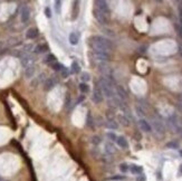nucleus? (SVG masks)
I'll return each mask as SVG.
<instances>
[{"mask_svg": "<svg viewBox=\"0 0 182 181\" xmlns=\"http://www.w3.org/2000/svg\"><path fill=\"white\" fill-rule=\"evenodd\" d=\"M167 148H170V149H178L179 148V143L177 141H171V142L167 143Z\"/></svg>", "mask_w": 182, "mask_h": 181, "instance_id": "nucleus-28", "label": "nucleus"}, {"mask_svg": "<svg viewBox=\"0 0 182 181\" xmlns=\"http://www.w3.org/2000/svg\"><path fill=\"white\" fill-rule=\"evenodd\" d=\"M175 132H177V133H178V134H179V135L182 138V128L181 126H178V129L175 130Z\"/></svg>", "mask_w": 182, "mask_h": 181, "instance_id": "nucleus-40", "label": "nucleus"}, {"mask_svg": "<svg viewBox=\"0 0 182 181\" xmlns=\"http://www.w3.org/2000/svg\"><path fill=\"white\" fill-rule=\"evenodd\" d=\"M45 15H46L47 18H50V17H52V11H50V8H49V7H46V8H45Z\"/></svg>", "mask_w": 182, "mask_h": 181, "instance_id": "nucleus-35", "label": "nucleus"}, {"mask_svg": "<svg viewBox=\"0 0 182 181\" xmlns=\"http://www.w3.org/2000/svg\"><path fill=\"white\" fill-rule=\"evenodd\" d=\"M60 5H62V2H60V1H58V0H57V1L55 2V8H56V11H57V13H59V9H60Z\"/></svg>", "mask_w": 182, "mask_h": 181, "instance_id": "nucleus-37", "label": "nucleus"}, {"mask_svg": "<svg viewBox=\"0 0 182 181\" xmlns=\"http://www.w3.org/2000/svg\"><path fill=\"white\" fill-rule=\"evenodd\" d=\"M136 111H137V114H139V116H143L144 115V111L141 108V107H136Z\"/></svg>", "mask_w": 182, "mask_h": 181, "instance_id": "nucleus-38", "label": "nucleus"}, {"mask_svg": "<svg viewBox=\"0 0 182 181\" xmlns=\"http://www.w3.org/2000/svg\"><path fill=\"white\" fill-rule=\"evenodd\" d=\"M80 72V66L77 64V62H73L72 64V73L73 74H77Z\"/></svg>", "mask_w": 182, "mask_h": 181, "instance_id": "nucleus-24", "label": "nucleus"}, {"mask_svg": "<svg viewBox=\"0 0 182 181\" xmlns=\"http://www.w3.org/2000/svg\"><path fill=\"white\" fill-rule=\"evenodd\" d=\"M0 181H2V179H1V178H0Z\"/></svg>", "mask_w": 182, "mask_h": 181, "instance_id": "nucleus-45", "label": "nucleus"}, {"mask_svg": "<svg viewBox=\"0 0 182 181\" xmlns=\"http://www.w3.org/2000/svg\"><path fill=\"white\" fill-rule=\"evenodd\" d=\"M69 43H70L72 45H77L78 37L75 33H70V34H69Z\"/></svg>", "mask_w": 182, "mask_h": 181, "instance_id": "nucleus-23", "label": "nucleus"}, {"mask_svg": "<svg viewBox=\"0 0 182 181\" xmlns=\"http://www.w3.org/2000/svg\"><path fill=\"white\" fill-rule=\"evenodd\" d=\"M106 117H107V120H114L115 118V111L114 110H108L107 112H106Z\"/></svg>", "mask_w": 182, "mask_h": 181, "instance_id": "nucleus-27", "label": "nucleus"}, {"mask_svg": "<svg viewBox=\"0 0 182 181\" xmlns=\"http://www.w3.org/2000/svg\"><path fill=\"white\" fill-rule=\"evenodd\" d=\"M79 90L82 93H88L90 92V86L87 85V83H82L79 85Z\"/></svg>", "mask_w": 182, "mask_h": 181, "instance_id": "nucleus-26", "label": "nucleus"}, {"mask_svg": "<svg viewBox=\"0 0 182 181\" xmlns=\"http://www.w3.org/2000/svg\"><path fill=\"white\" fill-rule=\"evenodd\" d=\"M34 74H35V67H34V66L27 67L26 71H25V76H26L27 78H31L34 76Z\"/></svg>", "mask_w": 182, "mask_h": 181, "instance_id": "nucleus-21", "label": "nucleus"}, {"mask_svg": "<svg viewBox=\"0 0 182 181\" xmlns=\"http://www.w3.org/2000/svg\"><path fill=\"white\" fill-rule=\"evenodd\" d=\"M92 142H93V144L97 145V144L101 143V138H100V136H93V138H92Z\"/></svg>", "mask_w": 182, "mask_h": 181, "instance_id": "nucleus-33", "label": "nucleus"}, {"mask_svg": "<svg viewBox=\"0 0 182 181\" xmlns=\"http://www.w3.org/2000/svg\"><path fill=\"white\" fill-rule=\"evenodd\" d=\"M80 79L83 81V83H86V82H88V81L91 79V77H90V74H88V73H82Z\"/></svg>", "mask_w": 182, "mask_h": 181, "instance_id": "nucleus-29", "label": "nucleus"}, {"mask_svg": "<svg viewBox=\"0 0 182 181\" xmlns=\"http://www.w3.org/2000/svg\"><path fill=\"white\" fill-rule=\"evenodd\" d=\"M139 126L143 132H151L152 131V126L149 124V122H146L143 118L139 121Z\"/></svg>", "mask_w": 182, "mask_h": 181, "instance_id": "nucleus-12", "label": "nucleus"}, {"mask_svg": "<svg viewBox=\"0 0 182 181\" xmlns=\"http://www.w3.org/2000/svg\"><path fill=\"white\" fill-rule=\"evenodd\" d=\"M129 166L126 164V163H122V164H120V170L122 171V172H128L129 171Z\"/></svg>", "mask_w": 182, "mask_h": 181, "instance_id": "nucleus-31", "label": "nucleus"}, {"mask_svg": "<svg viewBox=\"0 0 182 181\" xmlns=\"http://www.w3.org/2000/svg\"><path fill=\"white\" fill-rule=\"evenodd\" d=\"M29 18H30V9L28 6L24 5L21 7V10H20V19L23 23H27L29 20Z\"/></svg>", "mask_w": 182, "mask_h": 181, "instance_id": "nucleus-10", "label": "nucleus"}, {"mask_svg": "<svg viewBox=\"0 0 182 181\" xmlns=\"http://www.w3.org/2000/svg\"><path fill=\"white\" fill-rule=\"evenodd\" d=\"M129 170L133 174H142V172H143V168L141 166H136V164H132Z\"/></svg>", "mask_w": 182, "mask_h": 181, "instance_id": "nucleus-18", "label": "nucleus"}, {"mask_svg": "<svg viewBox=\"0 0 182 181\" xmlns=\"http://www.w3.org/2000/svg\"><path fill=\"white\" fill-rule=\"evenodd\" d=\"M105 126L110 130H116L118 128V123L115 120H107L105 123Z\"/></svg>", "mask_w": 182, "mask_h": 181, "instance_id": "nucleus-19", "label": "nucleus"}, {"mask_svg": "<svg viewBox=\"0 0 182 181\" xmlns=\"http://www.w3.org/2000/svg\"><path fill=\"white\" fill-rule=\"evenodd\" d=\"M106 135H107V138H108L110 140H112V141H116L117 140L116 134H114V133H112V132H108Z\"/></svg>", "mask_w": 182, "mask_h": 181, "instance_id": "nucleus-32", "label": "nucleus"}, {"mask_svg": "<svg viewBox=\"0 0 182 181\" xmlns=\"http://www.w3.org/2000/svg\"><path fill=\"white\" fill-rule=\"evenodd\" d=\"M136 181H145V176H144V174H141L140 177H137Z\"/></svg>", "mask_w": 182, "mask_h": 181, "instance_id": "nucleus-42", "label": "nucleus"}, {"mask_svg": "<svg viewBox=\"0 0 182 181\" xmlns=\"http://www.w3.org/2000/svg\"><path fill=\"white\" fill-rule=\"evenodd\" d=\"M98 87L101 89L103 95L108 100L112 98L113 96H115V92H114V79L113 77H101V79L97 83Z\"/></svg>", "mask_w": 182, "mask_h": 181, "instance_id": "nucleus-1", "label": "nucleus"}, {"mask_svg": "<svg viewBox=\"0 0 182 181\" xmlns=\"http://www.w3.org/2000/svg\"><path fill=\"white\" fill-rule=\"evenodd\" d=\"M48 51V45L47 44H39L35 47V53L36 54H43Z\"/></svg>", "mask_w": 182, "mask_h": 181, "instance_id": "nucleus-17", "label": "nucleus"}, {"mask_svg": "<svg viewBox=\"0 0 182 181\" xmlns=\"http://www.w3.org/2000/svg\"><path fill=\"white\" fill-rule=\"evenodd\" d=\"M86 124L88 125V126H93V118H92V116H91V113H88L87 114V122H86Z\"/></svg>", "mask_w": 182, "mask_h": 181, "instance_id": "nucleus-34", "label": "nucleus"}, {"mask_svg": "<svg viewBox=\"0 0 182 181\" xmlns=\"http://www.w3.org/2000/svg\"><path fill=\"white\" fill-rule=\"evenodd\" d=\"M124 177H121V176H115V177H112L111 180H123Z\"/></svg>", "mask_w": 182, "mask_h": 181, "instance_id": "nucleus-39", "label": "nucleus"}, {"mask_svg": "<svg viewBox=\"0 0 182 181\" xmlns=\"http://www.w3.org/2000/svg\"><path fill=\"white\" fill-rule=\"evenodd\" d=\"M50 67H52L54 71H56V72H60L62 68H63V65L60 64V63H58V62H55V63H52V64L50 65Z\"/></svg>", "mask_w": 182, "mask_h": 181, "instance_id": "nucleus-25", "label": "nucleus"}, {"mask_svg": "<svg viewBox=\"0 0 182 181\" xmlns=\"http://www.w3.org/2000/svg\"><path fill=\"white\" fill-rule=\"evenodd\" d=\"M54 86H55V79H54V78L50 77L45 81V84H44V89H45V90H52Z\"/></svg>", "mask_w": 182, "mask_h": 181, "instance_id": "nucleus-15", "label": "nucleus"}, {"mask_svg": "<svg viewBox=\"0 0 182 181\" xmlns=\"http://www.w3.org/2000/svg\"><path fill=\"white\" fill-rule=\"evenodd\" d=\"M60 74H62V76L64 78L68 77V74H69V71H68V68L65 67V66H63V68H62V71H60Z\"/></svg>", "mask_w": 182, "mask_h": 181, "instance_id": "nucleus-30", "label": "nucleus"}, {"mask_svg": "<svg viewBox=\"0 0 182 181\" xmlns=\"http://www.w3.org/2000/svg\"><path fill=\"white\" fill-rule=\"evenodd\" d=\"M180 154H181V156H182V150H180Z\"/></svg>", "mask_w": 182, "mask_h": 181, "instance_id": "nucleus-44", "label": "nucleus"}, {"mask_svg": "<svg viewBox=\"0 0 182 181\" xmlns=\"http://www.w3.org/2000/svg\"><path fill=\"white\" fill-rule=\"evenodd\" d=\"M44 62H45L46 64L52 65V63H55V62H57V61H56V57H55V55H52V54H49V55H47V56L45 57Z\"/></svg>", "mask_w": 182, "mask_h": 181, "instance_id": "nucleus-22", "label": "nucleus"}, {"mask_svg": "<svg viewBox=\"0 0 182 181\" xmlns=\"http://www.w3.org/2000/svg\"><path fill=\"white\" fill-rule=\"evenodd\" d=\"M180 171L182 172V164H181V167H180Z\"/></svg>", "mask_w": 182, "mask_h": 181, "instance_id": "nucleus-43", "label": "nucleus"}, {"mask_svg": "<svg viewBox=\"0 0 182 181\" xmlns=\"http://www.w3.org/2000/svg\"><path fill=\"white\" fill-rule=\"evenodd\" d=\"M94 5H95V8L101 10V11H104V13H110V10H108V5L106 1H103V0H96L94 1Z\"/></svg>", "mask_w": 182, "mask_h": 181, "instance_id": "nucleus-11", "label": "nucleus"}, {"mask_svg": "<svg viewBox=\"0 0 182 181\" xmlns=\"http://www.w3.org/2000/svg\"><path fill=\"white\" fill-rule=\"evenodd\" d=\"M105 152H106L107 154H111V155L113 154V153H115V152H116L115 145L112 142H106L105 143Z\"/></svg>", "mask_w": 182, "mask_h": 181, "instance_id": "nucleus-14", "label": "nucleus"}, {"mask_svg": "<svg viewBox=\"0 0 182 181\" xmlns=\"http://www.w3.org/2000/svg\"><path fill=\"white\" fill-rule=\"evenodd\" d=\"M2 181H3V180H2Z\"/></svg>", "mask_w": 182, "mask_h": 181, "instance_id": "nucleus-46", "label": "nucleus"}, {"mask_svg": "<svg viewBox=\"0 0 182 181\" xmlns=\"http://www.w3.org/2000/svg\"><path fill=\"white\" fill-rule=\"evenodd\" d=\"M94 58L101 63H107L110 61V54L107 52H96L94 51Z\"/></svg>", "mask_w": 182, "mask_h": 181, "instance_id": "nucleus-7", "label": "nucleus"}, {"mask_svg": "<svg viewBox=\"0 0 182 181\" xmlns=\"http://www.w3.org/2000/svg\"><path fill=\"white\" fill-rule=\"evenodd\" d=\"M38 29L37 28H29L26 31V38L28 39H35L38 36Z\"/></svg>", "mask_w": 182, "mask_h": 181, "instance_id": "nucleus-13", "label": "nucleus"}, {"mask_svg": "<svg viewBox=\"0 0 182 181\" xmlns=\"http://www.w3.org/2000/svg\"><path fill=\"white\" fill-rule=\"evenodd\" d=\"M102 101H103V93L98 87V85H96L93 92V102L95 104H100Z\"/></svg>", "mask_w": 182, "mask_h": 181, "instance_id": "nucleus-8", "label": "nucleus"}, {"mask_svg": "<svg viewBox=\"0 0 182 181\" xmlns=\"http://www.w3.org/2000/svg\"><path fill=\"white\" fill-rule=\"evenodd\" d=\"M152 126L153 130L156 132V134H159L160 136H163L164 133H165V128H164V124L163 122L160 120V118H152Z\"/></svg>", "mask_w": 182, "mask_h": 181, "instance_id": "nucleus-4", "label": "nucleus"}, {"mask_svg": "<svg viewBox=\"0 0 182 181\" xmlns=\"http://www.w3.org/2000/svg\"><path fill=\"white\" fill-rule=\"evenodd\" d=\"M17 55L19 56L21 64L24 65L26 68L27 67H29V66H33V64H34L35 61H36V58H35V56H34L33 54H30V53H28V52H25V51H21L20 53H18Z\"/></svg>", "mask_w": 182, "mask_h": 181, "instance_id": "nucleus-3", "label": "nucleus"}, {"mask_svg": "<svg viewBox=\"0 0 182 181\" xmlns=\"http://www.w3.org/2000/svg\"><path fill=\"white\" fill-rule=\"evenodd\" d=\"M115 90H116V94H117V97L121 100V101H123V102H125L126 100H128V92L125 90V89L123 87V86H121V85H117L115 86Z\"/></svg>", "mask_w": 182, "mask_h": 181, "instance_id": "nucleus-9", "label": "nucleus"}, {"mask_svg": "<svg viewBox=\"0 0 182 181\" xmlns=\"http://www.w3.org/2000/svg\"><path fill=\"white\" fill-rule=\"evenodd\" d=\"M103 161H105V162H111L112 161V156H111V154H106L103 155Z\"/></svg>", "mask_w": 182, "mask_h": 181, "instance_id": "nucleus-36", "label": "nucleus"}, {"mask_svg": "<svg viewBox=\"0 0 182 181\" xmlns=\"http://www.w3.org/2000/svg\"><path fill=\"white\" fill-rule=\"evenodd\" d=\"M98 68H100V72L102 73L103 77H112V73L113 72H112L111 66L107 63H100Z\"/></svg>", "mask_w": 182, "mask_h": 181, "instance_id": "nucleus-6", "label": "nucleus"}, {"mask_svg": "<svg viewBox=\"0 0 182 181\" xmlns=\"http://www.w3.org/2000/svg\"><path fill=\"white\" fill-rule=\"evenodd\" d=\"M92 47L96 52H110L112 49L111 40L103 36H94L92 38Z\"/></svg>", "mask_w": 182, "mask_h": 181, "instance_id": "nucleus-2", "label": "nucleus"}, {"mask_svg": "<svg viewBox=\"0 0 182 181\" xmlns=\"http://www.w3.org/2000/svg\"><path fill=\"white\" fill-rule=\"evenodd\" d=\"M117 120H118V122H120L123 126H129V125H130V120H129L128 117H125L124 115H118V116H117Z\"/></svg>", "mask_w": 182, "mask_h": 181, "instance_id": "nucleus-20", "label": "nucleus"}, {"mask_svg": "<svg viewBox=\"0 0 182 181\" xmlns=\"http://www.w3.org/2000/svg\"><path fill=\"white\" fill-rule=\"evenodd\" d=\"M116 143L118 144V146H121L122 149H128L129 148V143H128L126 139L124 136H117Z\"/></svg>", "mask_w": 182, "mask_h": 181, "instance_id": "nucleus-16", "label": "nucleus"}, {"mask_svg": "<svg viewBox=\"0 0 182 181\" xmlns=\"http://www.w3.org/2000/svg\"><path fill=\"white\" fill-rule=\"evenodd\" d=\"M94 16L97 19V21L100 24H102V25H106L108 23V20H110V13L101 11V10H98L96 8L94 9Z\"/></svg>", "mask_w": 182, "mask_h": 181, "instance_id": "nucleus-5", "label": "nucleus"}, {"mask_svg": "<svg viewBox=\"0 0 182 181\" xmlns=\"http://www.w3.org/2000/svg\"><path fill=\"white\" fill-rule=\"evenodd\" d=\"M178 52H179L180 56L182 57V43H180V44H179V46H178Z\"/></svg>", "mask_w": 182, "mask_h": 181, "instance_id": "nucleus-41", "label": "nucleus"}]
</instances>
